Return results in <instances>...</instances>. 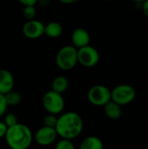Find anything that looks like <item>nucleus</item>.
I'll use <instances>...</instances> for the list:
<instances>
[{"label": "nucleus", "mask_w": 148, "mask_h": 149, "mask_svg": "<svg viewBox=\"0 0 148 149\" xmlns=\"http://www.w3.org/2000/svg\"><path fill=\"white\" fill-rule=\"evenodd\" d=\"M83 128V119L76 112L62 113L58 116L55 130L61 139L72 141L80 135Z\"/></svg>", "instance_id": "1"}, {"label": "nucleus", "mask_w": 148, "mask_h": 149, "mask_svg": "<svg viewBox=\"0 0 148 149\" xmlns=\"http://www.w3.org/2000/svg\"><path fill=\"white\" fill-rule=\"evenodd\" d=\"M4 139L10 149H28L32 143L33 134L29 127L17 123L8 127Z\"/></svg>", "instance_id": "2"}, {"label": "nucleus", "mask_w": 148, "mask_h": 149, "mask_svg": "<svg viewBox=\"0 0 148 149\" xmlns=\"http://www.w3.org/2000/svg\"><path fill=\"white\" fill-rule=\"evenodd\" d=\"M57 66L62 71H70L78 64V49L73 45L61 47L56 55Z\"/></svg>", "instance_id": "3"}, {"label": "nucleus", "mask_w": 148, "mask_h": 149, "mask_svg": "<svg viewBox=\"0 0 148 149\" xmlns=\"http://www.w3.org/2000/svg\"><path fill=\"white\" fill-rule=\"evenodd\" d=\"M42 104L49 114L59 115L65 108V100L62 94L52 90L46 92L42 98Z\"/></svg>", "instance_id": "4"}, {"label": "nucleus", "mask_w": 148, "mask_h": 149, "mask_svg": "<svg viewBox=\"0 0 148 149\" xmlns=\"http://www.w3.org/2000/svg\"><path fill=\"white\" fill-rule=\"evenodd\" d=\"M136 97V91L133 86L126 84L119 85L111 90V99L120 106H126L133 101Z\"/></svg>", "instance_id": "5"}, {"label": "nucleus", "mask_w": 148, "mask_h": 149, "mask_svg": "<svg viewBox=\"0 0 148 149\" xmlns=\"http://www.w3.org/2000/svg\"><path fill=\"white\" fill-rule=\"evenodd\" d=\"M87 99L91 104L96 107H104L111 99V90L103 85L92 86L87 93Z\"/></svg>", "instance_id": "6"}, {"label": "nucleus", "mask_w": 148, "mask_h": 149, "mask_svg": "<svg viewBox=\"0 0 148 149\" xmlns=\"http://www.w3.org/2000/svg\"><path fill=\"white\" fill-rule=\"evenodd\" d=\"M99 61L98 50L91 45H86L78 49V63L82 66L91 68L95 66Z\"/></svg>", "instance_id": "7"}, {"label": "nucleus", "mask_w": 148, "mask_h": 149, "mask_svg": "<svg viewBox=\"0 0 148 149\" xmlns=\"http://www.w3.org/2000/svg\"><path fill=\"white\" fill-rule=\"evenodd\" d=\"M22 30L24 35L30 39H36L44 35V24L37 19L27 20Z\"/></svg>", "instance_id": "8"}, {"label": "nucleus", "mask_w": 148, "mask_h": 149, "mask_svg": "<svg viewBox=\"0 0 148 149\" xmlns=\"http://www.w3.org/2000/svg\"><path fill=\"white\" fill-rule=\"evenodd\" d=\"M58 137V134L55 128L47 127H41L35 134V141L36 142L42 147H47L53 144Z\"/></svg>", "instance_id": "9"}, {"label": "nucleus", "mask_w": 148, "mask_h": 149, "mask_svg": "<svg viewBox=\"0 0 148 149\" xmlns=\"http://www.w3.org/2000/svg\"><path fill=\"white\" fill-rule=\"evenodd\" d=\"M15 79L12 73L6 69L0 70V93L5 95L13 90Z\"/></svg>", "instance_id": "10"}, {"label": "nucleus", "mask_w": 148, "mask_h": 149, "mask_svg": "<svg viewBox=\"0 0 148 149\" xmlns=\"http://www.w3.org/2000/svg\"><path fill=\"white\" fill-rule=\"evenodd\" d=\"M91 38L88 31L83 28H77L73 31L72 34V45L77 49L82 48L84 46L89 45Z\"/></svg>", "instance_id": "11"}, {"label": "nucleus", "mask_w": 148, "mask_h": 149, "mask_svg": "<svg viewBox=\"0 0 148 149\" xmlns=\"http://www.w3.org/2000/svg\"><path fill=\"white\" fill-rule=\"evenodd\" d=\"M105 114L111 120H118L122 115V107L113 100L104 106Z\"/></svg>", "instance_id": "12"}, {"label": "nucleus", "mask_w": 148, "mask_h": 149, "mask_svg": "<svg viewBox=\"0 0 148 149\" xmlns=\"http://www.w3.org/2000/svg\"><path fill=\"white\" fill-rule=\"evenodd\" d=\"M104 148V145L102 141L97 137V136H88L86 138H85L80 145L79 149H103Z\"/></svg>", "instance_id": "13"}, {"label": "nucleus", "mask_w": 148, "mask_h": 149, "mask_svg": "<svg viewBox=\"0 0 148 149\" xmlns=\"http://www.w3.org/2000/svg\"><path fill=\"white\" fill-rule=\"evenodd\" d=\"M63 33V26L61 24L58 22H50L46 25H44V35L49 38H56L62 35Z\"/></svg>", "instance_id": "14"}, {"label": "nucleus", "mask_w": 148, "mask_h": 149, "mask_svg": "<svg viewBox=\"0 0 148 149\" xmlns=\"http://www.w3.org/2000/svg\"><path fill=\"white\" fill-rule=\"evenodd\" d=\"M69 86V81L66 77L65 76H58L54 78V79L51 82V90L63 94Z\"/></svg>", "instance_id": "15"}, {"label": "nucleus", "mask_w": 148, "mask_h": 149, "mask_svg": "<svg viewBox=\"0 0 148 149\" xmlns=\"http://www.w3.org/2000/svg\"><path fill=\"white\" fill-rule=\"evenodd\" d=\"M4 98H5V101L9 106L10 107H14V106H17L21 101H22V96L21 94L17 92V91H10L8 93H6L4 95Z\"/></svg>", "instance_id": "16"}, {"label": "nucleus", "mask_w": 148, "mask_h": 149, "mask_svg": "<svg viewBox=\"0 0 148 149\" xmlns=\"http://www.w3.org/2000/svg\"><path fill=\"white\" fill-rule=\"evenodd\" d=\"M23 15L27 20H32L35 19V17L37 15V9L34 5L31 6H24L23 10Z\"/></svg>", "instance_id": "17"}, {"label": "nucleus", "mask_w": 148, "mask_h": 149, "mask_svg": "<svg viewBox=\"0 0 148 149\" xmlns=\"http://www.w3.org/2000/svg\"><path fill=\"white\" fill-rule=\"evenodd\" d=\"M55 149H76V147L71 140L61 139L56 143Z\"/></svg>", "instance_id": "18"}, {"label": "nucleus", "mask_w": 148, "mask_h": 149, "mask_svg": "<svg viewBox=\"0 0 148 149\" xmlns=\"http://www.w3.org/2000/svg\"><path fill=\"white\" fill-rule=\"evenodd\" d=\"M57 120H58V116L54 115V114H47L43 120L44 126L47 127H52L55 128L56 124H57Z\"/></svg>", "instance_id": "19"}, {"label": "nucleus", "mask_w": 148, "mask_h": 149, "mask_svg": "<svg viewBox=\"0 0 148 149\" xmlns=\"http://www.w3.org/2000/svg\"><path fill=\"white\" fill-rule=\"evenodd\" d=\"M4 124L7 126V127H10L16 124H17V117L12 113H8L4 114V119H3Z\"/></svg>", "instance_id": "20"}, {"label": "nucleus", "mask_w": 148, "mask_h": 149, "mask_svg": "<svg viewBox=\"0 0 148 149\" xmlns=\"http://www.w3.org/2000/svg\"><path fill=\"white\" fill-rule=\"evenodd\" d=\"M7 108H8V105L5 101L4 95L0 93V119L3 116H4V114L6 113Z\"/></svg>", "instance_id": "21"}, {"label": "nucleus", "mask_w": 148, "mask_h": 149, "mask_svg": "<svg viewBox=\"0 0 148 149\" xmlns=\"http://www.w3.org/2000/svg\"><path fill=\"white\" fill-rule=\"evenodd\" d=\"M7 129H8V127L4 124V122L0 120V139L4 138V136L6 134V132H7Z\"/></svg>", "instance_id": "22"}, {"label": "nucleus", "mask_w": 148, "mask_h": 149, "mask_svg": "<svg viewBox=\"0 0 148 149\" xmlns=\"http://www.w3.org/2000/svg\"><path fill=\"white\" fill-rule=\"evenodd\" d=\"M20 3H22L24 6H31V5H36L38 3V0H17Z\"/></svg>", "instance_id": "23"}, {"label": "nucleus", "mask_w": 148, "mask_h": 149, "mask_svg": "<svg viewBox=\"0 0 148 149\" xmlns=\"http://www.w3.org/2000/svg\"><path fill=\"white\" fill-rule=\"evenodd\" d=\"M141 10H143V13L148 17V0H145L143 3H141Z\"/></svg>", "instance_id": "24"}, {"label": "nucleus", "mask_w": 148, "mask_h": 149, "mask_svg": "<svg viewBox=\"0 0 148 149\" xmlns=\"http://www.w3.org/2000/svg\"><path fill=\"white\" fill-rule=\"evenodd\" d=\"M51 0H38V3H39L41 6H47Z\"/></svg>", "instance_id": "25"}, {"label": "nucleus", "mask_w": 148, "mask_h": 149, "mask_svg": "<svg viewBox=\"0 0 148 149\" xmlns=\"http://www.w3.org/2000/svg\"><path fill=\"white\" fill-rule=\"evenodd\" d=\"M59 1L63 3H65V4H71V3H74L79 0H59Z\"/></svg>", "instance_id": "26"}, {"label": "nucleus", "mask_w": 148, "mask_h": 149, "mask_svg": "<svg viewBox=\"0 0 148 149\" xmlns=\"http://www.w3.org/2000/svg\"><path fill=\"white\" fill-rule=\"evenodd\" d=\"M131 1H133V2H134V3H143L145 0H131Z\"/></svg>", "instance_id": "27"}, {"label": "nucleus", "mask_w": 148, "mask_h": 149, "mask_svg": "<svg viewBox=\"0 0 148 149\" xmlns=\"http://www.w3.org/2000/svg\"><path fill=\"white\" fill-rule=\"evenodd\" d=\"M107 1H113V0H107Z\"/></svg>", "instance_id": "28"}]
</instances>
